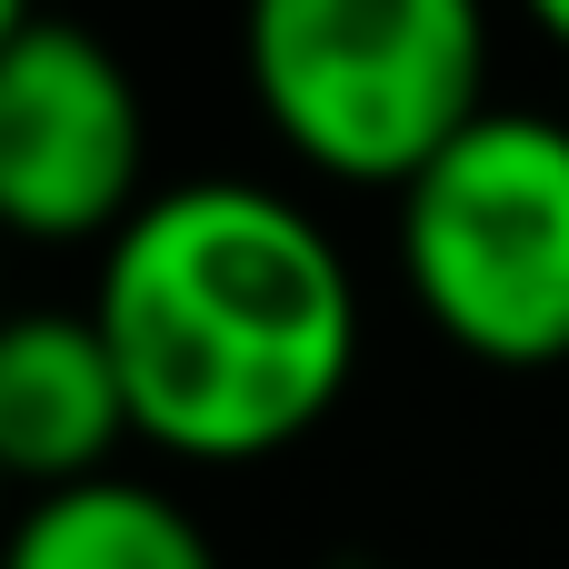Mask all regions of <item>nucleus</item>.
<instances>
[{"label": "nucleus", "mask_w": 569, "mask_h": 569, "mask_svg": "<svg viewBox=\"0 0 569 569\" xmlns=\"http://www.w3.org/2000/svg\"><path fill=\"white\" fill-rule=\"evenodd\" d=\"M90 320L120 360L130 430L190 470L280 460L360 370V290L340 240L260 180L150 190L100 250Z\"/></svg>", "instance_id": "1"}, {"label": "nucleus", "mask_w": 569, "mask_h": 569, "mask_svg": "<svg viewBox=\"0 0 569 569\" xmlns=\"http://www.w3.org/2000/svg\"><path fill=\"white\" fill-rule=\"evenodd\" d=\"M260 120L350 190H410L490 110L480 0H240Z\"/></svg>", "instance_id": "2"}, {"label": "nucleus", "mask_w": 569, "mask_h": 569, "mask_svg": "<svg viewBox=\"0 0 569 569\" xmlns=\"http://www.w3.org/2000/svg\"><path fill=\"white\" fill-rule=\"evenodd\" d=\"M400 280L420 320L490 370L569 360V130L480 110L400 190Z\"/></svg>", "instance_id": "3"}, {"label": "nucleus", "mask_w": 569, "mask_h": 569, "mask_svg": "<svg viewBox=\"0 0 569 569\" xmlns=\"http://www.w3.org/2000/svg\"><path fill=\"white\" fill-rule=\"evenodd\" d=\"M150 200V110L130 60L80 20L0 50V240H120Z\"/></svg>", "instance_id": "4"}, {"label": "nucleus", "mask_w": 569, "mask_h": 569, "mask_svg": "<svg viewBox=\"0 0 569 569\" xmlns=\"http://www.w3.org/2000/svg\"><path fill=\"white\" fill-rule=\"evenodd\" d=\"M130 430L120 360L90 310H0V470L10 490H80L110 480Z\"/></svg>", "instance_id": "5"}, {"label": "nucleus", "mask_w": 569, "mask_h": 569, "mask_svg": "<svg viewBox=\"0 0 569 569\" xmlns=\"http://www.w3.org/2000/svg\"><path fill=\"white\" fill-rule=\"evenodd\" d=\"M0 569H220V550L170 490L110 470L80 490H40L0 530Z\"/></svg>", "instance_id": "6"}, {"label": "nucleus", "mask_w": 569, "mask_h": 569, "mask_svg": "<svg viewBox=\"0 0 569 569\" xmlns=\"http://www.w3.org/2000/svg\"><path fill=\"white\" fill-rule=\"evenodd\" d=\"M520 10H530V20H540V30H550V40L569 50V0H520Z\"/></svg>", "instance_id": "7"}, {"label": "nucleus", "mask_w": 569, "mask_h": 569, "mask_svg": "<svg viewBox=\"0 0 569 569\" xmlns=\"http://www.w3.org/2000/svg\"><path fill=\"white\" fill-rule=\"evenodd\" d=\"M30 20H40V10H30V0H0V50H10V40H20V30H30Z\"/></svg>", "instance_id": "8"}, {"label": "nucleus", "mask_w": 569, "mask_h": 569, "mask_svg": "<svg viewBox=\"0 0 569 569\" xmlns=\"http://www.w3.org/2000/svg\"><path fill=\"white\" fill-rule=\"evenodd\" d=\"M0 500H10V470H0ZM0 530H10V520H0Z\"/></svg>", "instance_id": "9"}, {"label": "nucleus", "mask_w": 569, "mask_h": 569, "mask_svg": "<svg viewBox=\"0 0 569 569\" xmlns=\"http://www.w3.org/2000/svg\"><path fill=\"white\" fill-rule=\"evenodd\" d=\"M330 569H370V560H330Z\"/></svg>", "instance_id": "10"}]
</instances>
